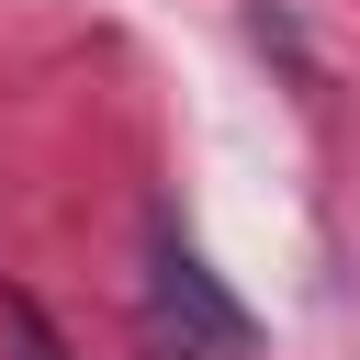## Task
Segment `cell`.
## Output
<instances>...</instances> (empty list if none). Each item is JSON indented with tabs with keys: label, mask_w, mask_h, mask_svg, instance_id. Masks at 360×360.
<instances>
[{
	"label": "cell",
	"mask_w": 360,
	"mask_h": 360,
	"mask_svg": "<svg viewBox=\"0 0 360 360\" xmlns=\"http://www.w3.org/2000/svg\"><path fill=\"white\" fill-rule=\"evenodd\" d=\"M146 360H214V349H191L180 326H146Z\"/></svg>",
	"instance_id": "cell-3"
},
{
	"label": "cell",
	"mask_w": 360,
	"mask_h": 360,
	"mask_svg": "<svg viewBox=\"0 0 360 360\" xmlns=\"http://www.w3.org/2000/svg\"><path fill=\"white\" fill-rule=\"evenodd\" d=\"M0 360H68V338L45 326L34 292H0Z\"/></svg>",
	"instance_id": "cell-2"
},
{
	"label": "cell",
	"mask_w": 360,
	"mask_h": 360,
	"mask_svg": "<svg viewBox=\"0 0 360 360\" xmlns=\"http://www.w3.org/2000/svg\"><path fill=\"white\" fill-rule=\"evenodd\" d=\"M158 326H180L191 349H225V360L259 338V326H248V304H236V292H225L180 236H158Z\"/></svg>",
	"instance_id": "cell-1"
}]
</instances>
